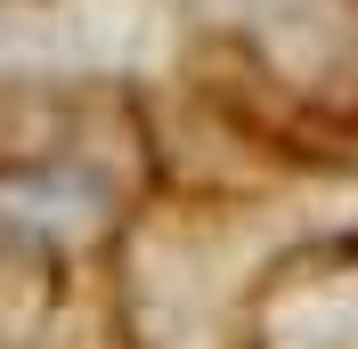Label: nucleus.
Wrapping results in <instances>:
<instances>
[]
</instances>
